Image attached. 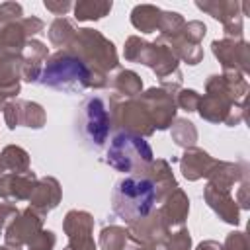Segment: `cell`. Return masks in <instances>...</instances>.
<instances>
[{
    "mask_svg": "<svg viewBox=\"0 0 250 250\" xmlns=\"http://www.w3.org/2000/svg\"><path fill=\"white\" fill-rule=\"evenodd\" d=\"M78 123H80L82 137L92 146H102L105 143V137L109 131V115L100 98H88L82 104Z\"/></svg>",
    "mask_w": 250,
    "mask_h": 250,
    "instance_id": "3957f363",
    "label": "cell"
},
{
    "mask_svg": "<svg viewBox=\"0 0 250 250\" xmlns=\"http://www.w3.org/2000/svg\"><path fill=\"white\" fill-rule=\"evenodd\" d=\"M86 78H88V68L82 64V61L72 59V57L53 61L41 74L43 84L55 86V88H64V90H68L72 84H78V82H82V86H84Z\"/></svg>",
    "mask_w": 250,
    "mask_h": 250,
    "instance_id": "277c9868",
    "label": "cell"
},
{
    "mask_svg": "<svg viewBox=\"0 0 250 250\" xmlns=\"http://www.w3.org/2000/svg\"><path fill=\"white\" fill-rule=\"evenodd\" d=\"M113 211L127 221L146 217L156 201V188L146 178H123L113 188Z\"/></svg>",
    "mask_w": 250,
    "mask_h": 250,
    "instance_id": "6da1fadb",
    "label": "cell"
},
{
    "mask_svg": "<svg viewBox=\"0 0 250 250\" xmlns=\"http://www.w3.org/2000/svg\"><path fill=\"white\" fill-rule=\"evenodd\" d=\"M150 158H152V152L146 141L131 133L115 135L107 150V162L123 172H131L133 168L146 166Z\"/></svg>",
    "mask_w": 250,
    "mask_h": 250,
    "instance_id": "7a4b0ae2",
    "label": "cell"
}]
</instances>
